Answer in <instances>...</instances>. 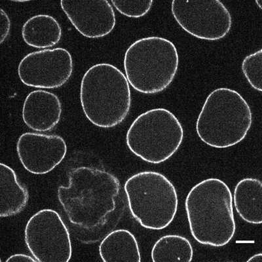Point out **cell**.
<instances>
[{
	"mask_svg": "<svg viewBox=\"0 0 262 262\" xmlns=\"http://www.w3.org/2000/svg\"><path fill=\"white\" fill-rule=\"evenodd\" d=\"M262 50L259 49L243 59L242 64L243 74L254 90L261 92Z\"/></svg>",
	"mask_w": 262,
	"mask_h": 262,
	"instance_id": "d6986e66",
	"label": "cell"
},
{
	"mask_svg": "<svg viewBox=\"0 0 262 262\" xmlns=\"http://www.w3.org/2000/svg\"><path fill=\"white\" fill-rule=\"evenodd\" d=\"M128 207L143 228L162 230L176 216L179 198L174 184L160 172H138L124 185Z\"/></svg>",
	"mask_w": 262,
	"mask_h": 262,
	"instance_id": "8992f818",
	"label": "cell"
},
{
	"mask_svg": "<svg viewBox=\"0 0 262 262\" xmlns=\"http://www.w3.org/2000/svg\"><path fill=\"white\" fill-rule=\"evenodd\" d=\"M171 12L185 32L203 40H221L232 27V16L225 5L219 0H174L171 3Z\"/></svg>",
	"mask_w": 262,
	"mask_h": 262,
	"instance_id": "9c48e42d",
	"label": "cell"
},
{
	"mask_svg": "<svg viewBox=\"0 0 262 262\" xmlns=\"http://www.w3.org/2000/svg\"><path fill=\"white\" fill-rule=\"evenodd\" d=\"M123 67L129 85L144 95H156L171 85L179 67V55L173 42L165 37L138 39L128 47Z\"/></svg>",
	"mask_w": 262,
	"mask_h": 262,
	"instance_id": "5b68a950",
	"label": "cell"
},
{
	"mask_svg": "<svg viewBox=\"0 0 262 262\" xmlns=\"http://www.w3.org/2000/svg\"><path fill=\"white\" fill-rule=\"evenodd\" d=\"M247 262H262V254L259 253L254 255L248 259Z\"/></svg>",
	"mask_w": 262,
	"mask_h": 262,
	"instance_id": "603a6c76",
	"label": "cell"
},
{
	"mask_svg": "<svg viewBox=\"0 0 262 262\" xmlns=\"http://www.w3.org/2000/svg\"><path fill=\"white\" fill-rule=\"evenodd\" d=\"M256 3L257 4H258V6L259 7V8H260V9H261V4H260L261 3V1H260V2H258V1H257V2H256Z\"/></svg>",
	"mask_w": 262,
	"mask_h": 262,
	"instance_id": "cb8c5ba5",
	"label": "cell"
},
{
	"mask_svg": "<svg viewBox=\"0 0 262 262\" xmlns=\"http://www.w3.org/2000/svg\"><path fill=\"white\" fill-rule=\"evenodd\" d=\"M62 112V103L57 95L48 91L35 90L25 98L22 118L30 129L47 132L60 122Z\"/></svg>",
	"mask_w": 262,
	"mask_h": 262,
	"instance_id": "4fadbf2b",
	"label": "cell"
},
{
	"mask_svg": "<svg viewBox=\"0 0 262 262\" xmlns=\"http://www.w3.org/2000/svg\"><path fill=\"white\" fill-rule=\"evenodd\" d=\"M120 191L118 178L100 168L81 166L70 170L69 186H60L57 196L74 225L92 229L104 225L116 210Z\"/></svg>",
	"mask_w": 262,
	"mask_h": 262,
	"instance_id": "6da1fadb",
	"label": "cell"
},
{
	"mask_svg": "<svg viewBox=\"0 0 262 262\" xmlns=\"http://www.w3.org/2000/svg\"><path fill=\"white\" fill-rule=\"evenodd\" d=\"M17 71L25 85L54 90L61 88L71 78L73 58L67 49L62 48L34 51L23 58Z\"/></svg>",
	"mask_w": 262,
	"mask_h": 262,
	"instance_id": "30bf717a",
	"label": "cell"
},
{
	"mask_svg": "<svg viewBox=\"0 0 262 262\" xmlns=\"http://www.w3.org/2000/svg\"><path fill=\"white\" fill-rule=\"evenodd\" d=\"M112 6L119 13L127 17H143L151 10L153 1H111Z\"/></svg>",
	"mask_w": 262,
	"mask_h": 262,
	"instance_id": "ffe728a7",
	"label": "cell"
},
{
	"mask_svg": "<svg viewBox=\"0 0 262 262\" xmlns=\"http://www.w3.org/2000/svg\"><path fill=\"white\" fill-rule=\"evenodd\" d=\"M7 262H28V261H32L36 262L37 261L36 259L34 258V257H32L31 256H29L28 254H15L12 255V256H9L8 259H6Z\"/></svg>",
	"mask_w": 262,
	"mask_h": 262,
	"instance_id": "7402d4cb",
	"label": "cell"
},
{
	"mask_svg": "<svg viewBox=\"0 0 262 262\" xmlns=\"http://www.w3.org/2000/svg\"><path fill=\"white\" fill-rule=\"evenodd\" d=\"M1 12V44L3 43L10 33L11 20L8 14L3 9H0Z\"/></svg>",
	"mask_w": 262,
	"mask_h": 262,
	"instance_id": "44dd1931",
	"label": "cell"
},
{
	"mask_svg": "<svg viewBox=\"0 0 262 262\" xmlns=\"http://www.w3.org/2000/svg\"><path fill=\"white\" fill-rule=\"evenodd\" d=\"M25 242L38 262H68L72 256L69 229L55 210H39L30 217L25 229Z\"/></svg>",
	"mask_w": 262,
	"mask_h": 262,
	"instance_id": "ba28073f",
	"label": "cell"
},
{
	"mask_svg": "<svg viewBox=\"0 0 262 262\" xmlns=\"http://www.w3.org/2000/svg\"><path fill=\"white\" fill-rule=\"evenodd\" d=\"M252 125L249 103L239 93L216 89L206 98L196 121V133L205 144L224 149L240 143Z\"/></svg>",
	"mask_w": 262,
	"mask_h": 262,
	"instance_id": "277c9868",
	"label": "cell"
},
{
	"mask_svg": "<svg viewBox=\"0 0 262 262\" xmlns=\"http://www.w3.org/2000/svg\"><path fill=\"white\" fill-rule=\"evenodd\" d=\"M21 165L33 174H46L64 160L68 147L62 137L38 133H23L16 142Z\"/></svg>",
	"mask_w": 262,
	"mask_h": 262,
	"instance_id": "8fae6325",
	"label": "cell"
},
{
	"mask_svg": "<svg viewBox=\"0 0 262 262\" xmlns=\"http://www.w3.org/2000/svg\"><path fill=\"white\" fill-rule=\"evenodd\" d=\"M184 128L172 112L163 107L149 110L133 121L126 144L145 162L161 164L172 158L184 140Z\"/></svg>",
	"mask_w": 262,
	"mask_h": 262,
	"instance_id": "52a82bcc",
	"label": "cell"
},
{
	"mask_svg": "<svg viewBox=\"0 0 262 262\" xmlns=\"http://www.w3.org/2000/svg\"><path fill=\"white\" fill-rule=\"evenodd\" d=\"M154 262L192 261L193 249L188 238L179 235L163 236L152 247Z\"/></svg>",
	"mask_w": 262,
	"mask_h": 262,
	"instance_id": "ac0fdd59",
	"label": "cell"
},
{
	"mask_svg": "<svg viewBox=\"0 0 262 262\" xmlns=\"http://www.w3.org/2000/svg\"><path fill=\"white\" fill-rule=\"evenodd\" d=\"M233 203L243 221L259 225L262 222V184L260 180L245 178L234 189Z\"/></svg>",
	"mask_w": 262,
	"mask_h": 262,
	"instance_id": "9a60e30c",
	"label": "cell"
},
{
	"mask_svg": "<svg viewBox=\"0 0 262 262\" xmlns=\"http://www.w3.org/2000/svg\"><path fill=\"white\" fill-rule=\"evenodd\" d=\"M21 34L28 46L36 49H46L59 43L62 36V29L60 23L53 16L39 14L26 21Z\"/></svg>",
	"mask_w": 262,
	"mask_h": 262,
	"instance_id": "2e32d148",
	"label": "cell"
},
{
	"mask_svg": "<svg viewBox=\"0 0 262 262\" xmlns=\"http://www.w3.org/2000/svg\"><path fill=\"white\" fill-rule=\"evenodd\" d=\"M60 7L77 31L86 38H102L116 27V14L107 0L61 1Z\"/></svg>",
	"mask_w": 262,
	"mask_h": 262,
	"instance_id": "7c38bea8",
	"label": "cell"
},
{
	"mask_svg": "<svg viewBox=\"0 0 262 262\" xmlns=\"http://www.w3.org/2000/svg\"><path fill=\"white\" fill-rule=\"evenodd\" d=\"M189 230L201 245L222 247L235 235L233 196L221 179L203 180L189 191L185 201Z\"/></svg>",
	"mask_w": 262,
	"mask_h": 262,
	"instance_id": "7a4b0ae2",
	"label": "cell"
},
{
	"mask_svg": "<svg viewBox=\"0 0 262 262\" xmlns=\"http://www.w3.org/2000/svg\"><path fill=\"white\" fill-rule=\"evenodd\" d=\"M29 200V190L18 181L15 170L6 164H0V217L19 214Z\"/></svg>",
	"mask_w": 262,
	"mask_h": 262,
	"instance_id": "5bb4252c",
	"label": "cell"
},
{
	"mask_svg": "<svg viewBox=\"0 0 262 262\" xmlns=\"http://www.w3.org/2000/svg\"><path fill=\"white\" fill-rule=\"evenodd\" d=\"M79 98L86 119L102 128L122 123L132 104L125 75L109 63H98L86 70L81 79Z\"/></svg>",
	"mask_w": 262,
	"mask_h": 262,
	"instance_id": "3957f363",
	"label": "cell"
},
{
	"mask_svg": "<svg viewBox=\"0 0 262 262\" xmlns=\"http://www.w3.org/2000/svg\"><path fill=\"white\" fill-rule=\"evenodd\" d=\"M99 254L104 262L141 261L137 238L125 229H116L107 234L100 243Z\"/></svg>",
	"mask_w": 262,
	"mask_h": 262,
	"instance_id": "e0dca14e",
	"label": "cell"
}]
</instances>
